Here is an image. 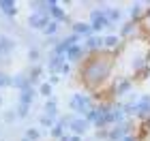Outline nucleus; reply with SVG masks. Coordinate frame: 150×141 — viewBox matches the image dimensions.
Instances as JSON below:
<instances>
[{
    "mask_svg": "<svg viewBox=\"0 0 150 141\" xmlns=\"http://www.w3.org/2000/svg\"><path fill=\"white\" fill-rule=\"evenodd\" d=\"M22 141H30V139H26V137H24V139H22Z\"/></svg>",
    "mask_w": 150,
    "mask_h": 141,
    "instance_id": "31",
    "label": "nucleus"
},
{
    "mask_svg": "<svg viewBox=\"0 0 150 141\" xmlns=\"http://www.w3.org/2000/svg\"><path fill=\"white\" fill-rule=\"evenodd\" d=\"M32 98H35V90H32V88L24 90V92H19V105H24V107H30Z\"/></svg>",
    "mask_w": 150,
    "mask_h": 141,
    "instance_id": "11",
    "label": "nucleus"
},
{
    "mask_svg": "<svg viewBox=\"0 0 150 141\" xmlns=\"http://www.w3.org/2000/svg\"><path fill=\"white\" fill-rule=\"evenodd\" d=\"M60 124H62V126H71V130L75 133V135H84V133L88 130V120H86V118L67 116V118L60 120Z\"/></svg>",
    "mask_w": 150,
    "mask_h": 141,
    "instance_id": "3",
    "label": "nucleus"
},
{
    "mask_svg": "<svg viewBox=\"0 0 150 141\" xmlns=\"http://www.w3.org/2000/svg\"><path fill=\"white\" fill-rule=\"evenodd\" d=\"M120 141H137V139H135V135H127V137H122Z\"/></svg>",
    "mask_w": 150,
    "mask_h": 141,
    "instance_id": "27",
    "label": "nucleus"
},
{
    "mask_svg": "<svg viewBox=\"0 0 150 141\" xmlns=\"http://www.w3.org/2000/svg\"><path fill=\"white\" fill-rule=\"evenodd\" d=\"M146 15H148V17H150V9H148V11H146Z\"/></svg>",
    "mask_w": 150,
    "mask_h": 141,
    "instance_id": "30",
    "label": "nucleus"
},
{
    "mask_svg": "<svg viewBox=\"0 0 150 141\" xmlns=\"http://www.w3.org/2000/svg\"><path fill=\"white\" fill-rule=\"evenodd\" d=\"M39 75H41V66H35V69H32V71H30V77H28V79H30V83H32V81H35V79H37Z\"/></svg>",
    "mask_w": 150,
    "mask_h": 141,
    "instance_id": "23",
    "label": "nucleus"
},
{
    "mask_svg": "<svg viewBox=\"0 0 150 141\" xmlns=\"http://www.w3.org/2000/svg\"><path fill=\"white\" fill-rule=\"evenodd\" d=\"M69 71H71V66H69V64H64V69H62V75H69Z\"/></svg>",
    "mask_w": 150,
    "mask_h": 141,
    "instance_id": "28",
    "label": "nucleus"
},
{
    "mask_svg": "<svg viewBox=\"0 0 150 141\" xmlns=\"http://www.w3.org/2000/svg\"><path fill=\"white\" fill-rule=\"evenodd\" d=\"M2 86H11V77H6V75L0 73V88H2Z\"/></svg>",
    "mask_w": 150,
    "mask_h": 141,
    "instance_id": "24",
    "label": "nucleus"
},
{
    "mask_svg": "<svg viewBox=\"0 0 150 141\" xmlns=\"http://www.w3.org/2000/svg\"><path fill=\"white\" fill-rule=\"evenodd\" d=\"M131 79H127V77H122L118 79V83H116V94H127L129 90H131Z\"/></svg>",
    "mask_w": 150,
    "mask_h": 141,
    "instance_id": "12",
    "label": "nucleus"
},
{
    "mask_svg": "<svg viewBox=\"0 0 150 141\" xmlns=\"http://www.w3.org/2000/svg\"><path fill=\"white\" fill-rule=\"evenodd\" d=\"M47 13H50V17L54 19V22H64V19H67L64 11L60 9V4L54 2V0H47Z\"/></svg>",
    "mask_w": 150,
    "mask_h": 141,
    "instance_id": "5",
    "label": "nucleus"
},
{
    "mask_svg": "<svg viewBox=\"0 0 150 141\" xmlns=\"http://www.w3.org/2000/svg\"><path fill=\"white\" fill-rule=\"evenodd\" d=\"M103 13L107 15V19H110L112 24H116V22H118V19L122 17V13H120L118 9H114V6H105V9H103Z\"/></svg>",
    "mask_w": 150,
    "mask_h": 141,
    "instance_id": "13",
    "label": "nucleus"
},
{
    "mask_svg": "<svg viewBox=\"0 0 150 141\" xmlns=\"http://www.w3.org/2000/svg\"><path fill=\"white\" fill-rule=\"evenodd\" d=\"M64 64H67V58L64 56H52L50 62H47V69H50L52 75H58V73H62Z\"/></svg>",
    "mask_w": 150,
    "mask_h": 141,
    "instance_id": "6",
    "label": "nucleus"
},
{
    "mask_svg": "<svg viewBox=\"0 0 150 141\" xmlns=\"http://www.w3.org/2000/svg\"><path fill=\"white\" fill-rule=\"evenodd\" d=\"M99 47H103V36H97V34H92V36H88L86 39V43H84V49H99Z\"/></svg>",
    "mask_w": 150,
    "mask_h": 141,
    "instance_id": "10",
    "label": "nucleus"
},
{
    "mask_svg": "<svg viewBox=\"0 0 150 141\" xmlns=\"http://www.w3.org/2000/svg\"><path fill=\"white\" fill-rule=\"evenodd\" d=\"M133 30H135V22H129V24H125V26H122L120 34H122V36H129V34H131Z\"/></svg>",
    "mask_w": 150,
    "mask_h": 141,
    "instance_id": "19",
    "label": "nucleus"
},
{
    "mask_svg": "<svg viewBox=\"0 0 150 141\" xmlns=\"http://www.w3.org/2000/svg\"><path fill=\"white\" fill-rule=\"evenodd\" d=\"M43 32H45V34H47V36H52V34H56V32H58V22H50V26H47V28H45Z\"/></svg>",
    "mask_w": 150,
    "mask_h": 141,
    "instance_id": "20",
    "label": "nucleus"
},
{
    "mask_svg": "<svg viewBox=\"0 0 150 141\" xmlns=\"http://www.w3.org/2000/svg\"><path fill=\"white\" fill-rule=\"evenodd\" d=\"M146 124H148V126H150V116H148V120H146Z\"/></svg>",
    "mask_w": 150,
    "mask_h": 141,
    "instance_id": "29",
    "label": "nucleus"
},
{
    "mask_svg": "<svg viewBox=\"0 0 150 141\" xmlns=\"http://www.w3.org/2000/svg\"><path fill=\"white\" fill-rule=\"evenodd\" d=\"M142 13H144V6H142V4H133V9H131V22H135Z\"/></svg>",
    "mask_w": 150,
    "mask_h": 141,
    "instance_id": "18",
    "label": "nucleus"
},
{
    "mask_svg": "<svg viewBox=\"0 0 150 141\" xmlns=\"http://www.w3.org/2000/svg\"><path fill=\"white\" fill-rule=\"evenodd\" d=\"M13 47H15V41H11V39H0V53H9Z\"/></svg>",
    "mask_w": 150,
    "mask_h": 141,
    "instance_id": "15",
    "label": "nucleus"
},
{
    "mask_svg": "<svg viewBox=\"0 0 150 141\" xmlns=\"http://www.w3.org/2000/svg\"><path fill=\"white\" fill-rule=\"evenodd\" d=\"M90 26H92V30L94 32H99V30H105V28H112V22L107 19V15L103 13V9H94L90 11Z\"/></svg>",
    "mask_w": 150,
    "mask_h": 141,
    "instance_id": "2",
    "label": "nucleus"
},
{
    "mask_svg": "<svg viewBox=\"0 0 150 141\" xmlns=\"http://www.w3.org/2000/svg\"><path fill=\"white\" fill-rule=\"evenodd\" d=\"M56 111H58V107H56V100H47V105H45V113H47V118H56Z\"/></svg>",
    "mask_w": 150,
    "mask_h": 141,
    "instance_id": "16",
    "label": "nucleus"
},
{
    "mask_svg": "<svg viewBox=\"0 0 150 141\" xmlns=\"http://www.w3.org/2000/svg\"><path fill=\"white\" fill-rule=\"evenodd\" d=\"M84 47H81L79 43L77 45H73L69 51H67V60H71V62H77V60H81V56H84Z\"/></svg>",
    "mask_w": 150,
    "mask_h": 141,
    "instance_id": "9",
    "label": "nucleus"
},
{
    "mask_svg": "<svg viewBox=\"0 0 150 141\" xmlns=\"http://www.w3.org/2000/svg\"><path fill=\"white\" fill-rule=\"evenodd\" d=\"M118 43H120V39L114 36V34L103 36V47H105V49H114V47H118Z\"/></svg>",
    "mask_w": 150,
    "mask_h": 141,
    "instance_id": "14",
    "label": "nucleus"
},
{
    "mask_svg": "<svg viewBox=\"0 0 150 141\" xmlns=\"http://www.w3.org/2000/svg\"><path fill=\"white\" fill-rule=\"evenodd\" d=\"M71 30H73V34H77V36H92V26L90 24H84V22H79V24H73L71 26Z\"/></svg>",
    "mask_w": 150,
    "mask_h": 141,
    "instance_id": "7",
    "label": "nucleus"
},
{
    "mask_svg": "<svg viewBox=\"0 0 150 141\" xmlns=\"http://www.w3.org/2000/svg\"><path fill=\"white\" fill-rule=\"evenodd\" d=\"M41 94L43 96H52V83H41Z\"/></svg>",
    "mask_w": 150,
    "mask_h": 141,
    "instance_id": "21",
    "label": "nucleus"
},
{
    "mask_svg": "<svg viewBox=\"0 0 150 141\" xmlns=\"http://www.w3.org/2000/svg\"><path fill=\"white\" fill-rule=\"evenodd\" d=\"M37 58H39V49L32 47V49H30V60H37Z\"/></svg>",
    "mask_w": 150,
    "mask_h": 141,
    "instance_id": "26",
    "label": "nucleus"
},
{
    "mask_svg": "<svg viewBox=\"0 0 150 141\" xmlns=\"http://www.w3.org/2000/svg\"><path fill=\"white\" fill-rule=\"evenodd\" d=\"M0 11H2L4 15H9V17H15L17 15V4L13 2V0H0Z\"/></svg>",
    "mask_w": 150,
    "mask_h": 141,
    "instance_id": "8",
    "label": "nucleus"
},
{
    "mask_svg": "<svg viewBox=\"0 0 150 141\" xmlns=\"http://www.w3.org/2000/svg\"><path fill=\"white\" fill-rule=\"evenodd\" d=\"M41 124H43V126H54V120L47 118V116H43V118H41Z\"/></svg>",
    "mask_w": 150,
    "mask_h": 141,
    "instance_id": "25",
    "label": "nucleus"
},
{
    "mask_svg": "<svg viewBox=\"0 0 150 141\" xmlns=\"http://www.w3.org/2000/svg\"><path fill=\"white\" fill-rule=\"evenodd\" d=\"M28 26L35 28V30H45L47 26H50V15H47V13H30Z\"/></svg>",
    "mask_w": 150,
    "mask_h": 141,
    "instance_id": "4",
    "label": "nucleus"
},
{
    "mask_svg": "<svg viewBox=\"0 0 150 141\" xmlns=\"http://www.w3.org/2000/svg\"><path fill=\"white\" fill-rule=\"evenodd\" d=\"M52 137H56V139H62V137H64V126H62V124H56V126H52Z\"/></svg>",
    "mask_w": 150,
    "mask_h": 141,
    "instance_id": "17",
    "label": "nucleus"
},
{
    "mask_svg": "<svg viewBox=\"0 0 150 141\" xmlns=\"http://www.w3.org/2000/svg\"><path fill=\"white\" fill-rule=\"evenodd\" d=\"M69 107H71V111H77L84 118L88 116V111L94 109V107H92V98L86 96V94H75V96L69 100Z\"/></svg>",
    "mask_w": 150,
    "mask_h": 141,
    "instance_id": "1",
    "label": "nucleus"
},
{
    "mask_svg": "<svg viewBox=\"0 0 150 141\" xmlns=\"http://www.w3.org/2000/svg\"><path fill=\"white\" fill-rule=\"evenodd\" d=\"M39 137H41V133L35 130V128H30L28 133H26V139H30V141H35V139H39Z\"/></svg>",
    "mask_w": 150,
    "mask_h": 141,
    "instance_id": "22",
    "label": "nucleus"
}]
</instances>
